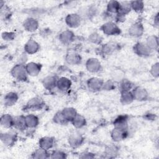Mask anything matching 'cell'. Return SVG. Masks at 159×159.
I'll return each instance as SVG.
<instances>
[{"instance_id": "obj_1", "label": "cell", "mask_w": 159, "mask_h": 159, "mask_svg": "<svg viewBox=\"0 0 159 159\" xmlns=\"http://www.w3.org/2000/svg\"><path fill=\"white\" fill-rule=\"evenodd\" d=\"M12 77L17 81H25L27 80V72L24 65L16 64L11 71Z\"/></svg>"}, {"instance_id": "obj_2", "label": "cell", "mask_w": 159, "mask_h": 159, "mask_svg": "<svg viewBox=\"0 0 159 159\" xmlns=\"http://www.w3.org/2000/svg\"><path fill=\"white\" fill-rule=\"evenodd\" d=\"M103 33L107 35H117L120 34V29L113 21L106 22L101 27Z\"/></svg>"}, {"instance_id": "obj_3", "label": "cell", "mask_w": 159, "mask_h": 159, "mask_svg": "<svg viewBox=\"0 0 159 159\" xmlns=\"http://www.w3.org/2000/svg\"><path fill=\"white\" fill-rule=\"evenodd\" d=\"M134 52L137 55L142 57H148L152 53V50L143 42H138L135 43L134 46Z\"/></svg>"}, {"instance_id": "obj_4", "label": "cell", "mask_w": 159, "mask_h": 159, "mask_svg": "<svg viewBox=\"0 0 159 159\" xmlns=\"http://www.w3.org/2000/svg\"><path fill=\"white\" fill-rule=\"evenodd\" d=\"M82 18L78 13L68 14L65 17V23L70 28H76L81 23Z\"/></svg>"}, {"instance_id": "obj_5", "label": "cell", "mask_w": 159, "mask_h": 159, "mask_svg": "<svg viewBox=\"0 0 159 159\" xmlns=\"http://www.w3.org/2000/svg\"><path fill=\"white\" fill-rule=\"evenodd\" d=\"M134 100L139 101H143L148 99L149 94L148 91L143 88L140 86H137L134 88L132 91Z\"/></svg>"}, {"instance_id": "obj_6", "label": "cell", "mask_w": 159, "mask_h": 159, "mask_svg": "<svg viewBox=\"0 0 159 159\" xmlns=\"http://www.w3.org/2000/svg\"><path fill=\"white\" fill-rule=\"evenodd\" d=\"M16 139V133L12 130L1 134V140L6 146L11 147L15 143Z\"/></svg>"}, {"instance_id": "obj_7", "label": "cell", "mask_w": 159, "mask_h": 159, "mask_svg": "<svg viewBox=\"0 0 159 159\" xmlns=\"http://www.w3.org/2000/svg\"><path fill=\"white\" fill-rule=\"evenodd\" d=\"M144 32L143 25L140 22H137L133 24L129 29V34L135 38L141 37Z\"/></svg>"}, {"instance_id": "obj_8", "label": "cell", "mask_w": 159, "mask_h": 159, "mask_svg": "<svg viewBox=\"0 0 159 159\" xmlns=\"http://www.w3.org/2000/svg\"><path fill=\"white\" fill-rule=\"evenodd\" d=\"M104 81L98 77H93L89 79L87 81L88 88L93 91H98L102 89Z\"/></svg>"}, {"instance_id": "obj_9", "label": "cell", "mask_w": 159, "mask_h": 159, "mask_svg": "<svg viewBox=\"0 0 159 159\" xmlns=\"http://www.w3.org/2000/svg\"><path fill=\"white\" fill-rule=\"evenodd\" d=\"M86 68L91 73H97L101 70V64L98 59L91 58L86 61Z\"/></svg>"}, {"instance_id": "obj_10", "label": "cell", "mask_w": 159, "mask_h": 159, "mask_svg": "<svg viewBox=\"0 0 159 159\" xmlns=\"http://www.w3.org/2000/svg\"><path fill=\"white\" fill-rule=\"evenodd\" d=\"M129 123V119L126 116H120L114 120V128L127 132Z\"/></svg>"}, {"instance_id": "obj_11", "label": "cell", "mask_w": 159, "mask_h": 159, "mask_svg": "<svg viewBox=\"0 0 159 159\" xmlns=\"http://www.w3.org/2000/svg\"><path fill=\"white\" fill-rule=\"evenodd\" d=\"M28 75L31 76H37L41 71V65L36 62H29L25 65Z\"/></svg>"}, {"instance_id": "obj_12", "label": "cell", "mask_w": 159, "mask_h": 159, "mask_svg": "<svg viewBox=\"0 0 159 159\" xmlns=\"http://www.w3.org/2000/svg\"><path fill=\"white\" fill-rule=\"evenodd\" d=\"M23 27L27 31L33 32L37 30L39 27V22L35 18L29 17L25 19L24 21Z\"/></svg>"}, {"instance_id": "obj_13", "label": "cell", "mask_w": 159, "mask_h": 159, "mask_svg": "<svg viewBox=\"0 0 159 159\" xmlns=\"http://www.w3.org/2000/svg\"><path fill=\"white\" fill-rule=\"evenodd\" d=\"M44 102L39 97H34L30 99L26 104V107L30 110H39L43 107Z\"/></svg>"}, {"instance_id": "obj_14", "label": "cell", "mask_w": 159, "mask_h": 159, "mask_svg": "<svg viewBox=\"0 0 159 159\" xmlns=\"http://www.w3.org/2000/svg\"><path fill=\"white\" fill-rule=\"evenodd\" d=\"M40 49L39 44L34 40H29L24 45L25 53L29 55H32L37 52Z\"/></svg>"}, {"instance_id": "obj_15", "label": "cell", "mask_w": 159, "mask_h": 159, "mask_svg": "<svg viewBox=\"0 0 159 159\" xmlns=\"http://www.w3.org/2000/svg\"><path fill=\"white\" fill-rule=\"evenodd\" d=\"M71 86V81L66 77H61L57 80V87L61 92H67Z\"/></svg>"}, {"instance_id": "obj_16", "label": "cell", "mask_w": 159, "mask_h": 159, "mask_svg": "<svg viewBox=\"0 0 159 159\" xmlns=\"http://www.w3.org/2000/svg\"><path fill=\"white\" fill-rule=\"evenodd\" d=\"M75 39V34L70 30H65L59 35V40L63 45L70 44Z\"/></svg>"}, {"instance_id": "obj_17", "label": "cell", "mask_w": 159, "mask_h": 159, "mask_svg": "<svg viewBox=\"0 0 159 159\" xmlns=\"http://www.w3.org/2000/svg\"><path fill=\"white\" fill-rule=\"evenodd\" d=\"M83 142V137L78 132L71 134L68 138V143L73 148L78 147L81 145Z\"/></svg>"}, {"instance_id": "obj_18", "label": "cell", "mask_w": 159, "mask_h": 159, "mask_svg": "<svg viewBox=\"0 0 159 159\" xmlns=\"http://www.w3.org/2000/svg\"><path fill=\"white\" fill-rule=\"evenodd\" d=\"M18 95L15 92H9L6 94L3 98L4 104L6 106H12L14 105L18 100Z\"/></svg>"}, {"instance_id": "obj_19", "label": "cell", "mask_w": 159, "mask_h": 159, "mask_svg": "<svg viewBox=\"0 0 159 159\" xmlns=\"http://www.w3.org/2000/svg\"><path fill=\"white\" fill-rule=\"evenodd\" d=\"M127 135H128V132L127 131L122 130L114 127L111 133V136L112 139L114 142H117L123 140L124 139L126 138Z\"/></svg>"}, {"instance_id": "obj_20", "label": "cell", "mask_w": 159, "mask_h": 159, "mask_svg": "<svg viewBox=\"0 0 159 159\" xmlns=\"http://www.w3.org/2000/svg\"><path fill=\"white\" fill-rule=\"evenodd\" d=\"M57 80L55 76H48L43 79L42 84L45 88L48 90H52L57 87Z\"/></svg>"}, {"instance_id": "obj_21", "label": "cell", "mask_w": 159, "mask_h": 159, "mask_svg": "<svg viewBox=\"0 0 159 159\" xmlns=\"http://www.w3.org/2000/svg\"><path fill=\"white\" fill-rule=\"evenodd\" d=\"M0 124L4 129L12 128L14 125V117L11 116L9 114H4L1 117Z\"/></svg>"}, {"instance_id": "obj_22", "label": "cell", "mask_w": 159, "mask_h": 159, "mask_svg": "<svg viewBox=\"0 0 159 159\" xmlns=\"http://www.w3.org/2000/svg\"><path fill=\"white\" fill-rule=\"evenodd\" d=\"M39 147L48 150L53 147L54 139L51 137H43L39 140Z\"/></svg>"}, {"instance_id": "obj_23", "label": "cell", "mask_w": 159, "mask_h": 159, "mask_svg": "<svg viewBox=\"0 0 159 159\" xmlns=\"http://www.w3.org/2000/svg\"><path fill=\"white\" fill-rule=\"evenodd\" d=\"M25 122L27 128L30 129L35 128L39 123V118L34 114H28L25 116Z\"/></svg>"}, {"instance_id": "obj_24", "label": "cell", "mask_w": 159, "mask_h": 159, "mask_svg": "<svg viewBox=\"0 0 159 159\" xmlns=\"http://www.w3.org/2000/svg\"><path fill=\"white\" fill-rule=\"evenodd\" d=\"M118 48L119 45L117 43L115 42H108L102 46L101 51L104 55H109L117 50Z\"/></svg>"}, {"instance_id": "obj_25", "label": "cell", "mask_w": 159, "mask_h": 159, "mask_svg": "<svg viewBox=\"0 0 159 159\" xmlns=\"http://www.w3.org/2000/svg\"><path fill=\"white\" fill-rule=\"evenodd\" d=\"M61 113L65 119L69 122H71L73 118L78 114L76 110L71 107H68L64 108L61 111Z\"/></svg>"}, {"instance_id": "obj_26", "label": "cell", "mask_w": 159, "mask_h": 159, "mask_svg": "<svg viewBox=\"0 0 159 159\" xmlns=\"http://www.w3.org/2000/svg\"><path fill=\"white\" fill-rule=\"evenodd\" d=\"M13 127L19 130H23L27 129V126L25 122V116H18L14 117Z\"/></svg>"}, {"instance_id": "obj_27", "label": "cell", "mask_w": 159, "mask_h": 159, "mask_svg": "<svg viewBox=\"0 0 159 159\" xmlns=\"http://www.w3.org/2000/svg\"><path fill=\"white\" fill-rule=\"evenodd\" d=\"M66 61L68 64L71 65H76L81 63V57L76 53L73 52L67 54L66 56Z\"/></svg>"}, {"instance_id": "obj_28", "label": "cell", "mask_w": 159, "mask_h": 159, "mask_svg": "<svg viewBox=\"0 0 159 159\" xmlns=\"http://www.w3.org/2000/svg\"><path fill=\"white\" fill-rule=\"evenodd\" d=\"M134 101V98L132 93L130 91H122L120 97V101L123 105H128L132 103Z\"/></svg>"}, {"instance_id": "obj_29", "label": "cell", "mask_w": 159, "mask_h": 159, "mask_svg": "<svg viewBox=\"0 0 159 159\" xmlns=\"http://www.w3.org/2000/svg\"><path fill=\"white\" fill-rule=\"evenodd\" d=\"M76 129H81L86 125V120L81 115L77 114L71 122Z\"/></svg>"}, {"instance_id": "obj_30", "label": "cell", "mask_w": 159, "mask_h": 159, "mask_svg": "<svg viewBox=\"0 0 159 159\" xmlns=\"http://www.w3.org/2000/svg\"><path fill=\"white\" fill-rule=\"evenodd\" d=\"M145 44L152 51L157 50L158 48V39L155 35H150L147 38Z\"/></svg>"}, {"instance_id": "obj_31", "label": "cell", "mask_w": 159, "mask_h": 159, "mask_svg": "<svg viewBox=\"0 0 159 159\" xmlns=\"http://www.w3.org/2000/svg\"><path fill=\"white\" fill-rule=\"evenodd\" d=\"M120 2L117 1H110L107 4L106 11L111 14H117L119 10Z\"/></svg>"}, {"instance_id": "obj_32", "label": "cell", "mask_w": 159, "mask_h": 159, "mask_svg": "<svg viewBox=\"0 0 159 159\" xmlns=\"http://www.w3.org/2000/svg\"><path fill=\"white\" fill-rule=\"evenodd\" d=\"M132 10L130 6V2L128 1L120 2L119 10L117 14H120L121 16H125Z\"/></svg>"}, {"instance_id": "obj_33", "label": "cell", "mask_w": 159, "mask_h": 159, "mask_svg": "<svg viewBox=\"0 0 159 159\" xmlns=\"http://www.w3.org/2000/svg\"><path fill=\"white\" fill-rule=\"evenodd\" d=\"M32 157L34 158H47L50 157V155L48 150L39 147L32 154Z\"/></svg>"}, {"instance_id": "obj_34", "label": "cell", "mask_w": 159, "mask_h": 159, "mask_svg": "<svg viewBox=\"0 0 159 159\" xmlns=\"http://www.w3.org/2000/svg\"><path fill=\"white\" fill-rule=\"evenodd\" d=\"M134 88L133 83L125 79H123L120 83V91H130Z\"/></svg>"}, {"instance_id": "obj_35", "label": "cell", "mask_w": 159, "mask_h": 159, "mask_svg": "<svg viewBox=\"0 0 159 159\" xmlns=\"http://www.w3.org/2000/svg\"><path fill=\"white\" fill-rule=\"evenodd\" d=\"M131 9L135 12L140 13L143 11L144 8V3L142 1H130Z\"/></svg>"}, {"instance_id": "obj_36", "label": "cell", "mask_w": 159, "mask_h": 159, "mask_svg": "<svg viewBox=\"0 0 159 159\" xmlns=\"http://www.w3.org/2000/svg\"><path fill=\"white\" fill-rule=\"evenodd\" d=\"M53 120L55 123L57 124H60V125H64L68 122L65 119L64 116H63L62 113L61 111L57 112L53 116Z\"/></svg>"}, {"instance_id": "obj_37", "label": "cell", "mask_w": 159, "mask_h": 159, "mask_svg": "<svg viewBox=\"0 0 159 159\" xmlns=\"http://www.w3.org/2000/svg\"><path fill=\"white\" fill-rule=\"evenodd\" d=\"M89 41H90L93 43L99 44L102 41V37L97 32H93L89 36Z\"/></svg>"}, {"instance_id": "obj_38", "label": "cell", "mask_w": 159, "mask_h": 159, "mask_svg": "<svg viewBox=\"0 0 159 159\" xmlns=\"http://www.w3.org/2000/svg\"><path fill=\"white\" fill-rule=\"evenodd\" d=\"M118 150L116 147L111 145L108 147L106 150V155L107 158H113L117 154Z\"/></svg>"}, {"instance_id": "obj_39", "label": "cell", "mask_w": 159, "mask_h": 159, "mask_svg": "<svg viewBox=\"0 0 159 159\" xmlns=\"http://www.w3.org/2000/svg\"><path fill=\"white\" fill-rule=\"evenodd\" d=\"M50 157L52 158H66V154L61 150H56L52 152Z\"/></svg>"}, {"instance_id": "obj_40", "label": "cell", "mask_w": 159, "mask_h": 159, "mask_svg": "<svg viewBox=\"0 0 159 159\" xmlns=\"http://www.w3.org/2000/svg\"><path fill=\"white\" fill-rule=\"evenodd\" d=\"M114 88H115V86L114 84V83L112 81H104L102 89L105 90V91H111Z\"/></svg>"}, {"instance_id": "obj_41", "label": "cell", "mask_w": 159, "mask_h": 159, "mask_svg": "<svg viewBox=\"0 0 159 159\" xmlns=\"http://www.w3.org/2000/svg\"><path fill=\"white\" fill-rule=\"evenodd\" d=\"M152 75L155 78L158 77L159 75V63L158 62L154 63L150 69Z\"/></svg>"}, {"instance_id": "obj_42", "label": "cell", "mask_w": 159, "mask_h": 159, "mask_svg": "<svg viewBox=\"0 0 159 159\" xmlns=\"http://www.w3.org/2000/svg\"><path fill=\"white\" fill-rule=\"evenodd\" d=\"M2 38L5 41H11L14 39L15 35L12 32H4L1 34Z\"/></svg>"}, {"instance_id": "obj_43", "label": "cell", "mask_w": 159, "mask_h": 159, "mask_svg": "<svg viewBox=\"0 0 159 159\" xmlns=\"http://www.w3.org/2000/svg\"><path fill=\"white\" fill-rule=\"evenodd\" d=\"M26 55H27L26 53L21 54V55L18 58V63H17V64L24 65L26 64V61H27V57Z\"/></svg>"}, {"instance_id": "obj_44", "label": "cell", "mask_w": 159, "mask_h": 159, "mask_svg": "<svg viewBox=\"0 0 159 159\" xmlns=\"http://www.w3.org/2000/svg\"><path fill=\"white\" fill-rule=\"evenodd\" d=\"M80 157L82 158H94V156L91 153H85L81 154V155Z\"/></svg>"}, {"instance_id": "obj_45", "label": "cell", "mask_w": 159, "mask_h": 159, "mask_svg": "<svg viewBox=\"0 0 159 159\" xmlns=\"http://www.w3.org/2000/svg\"><path fill=\"white\" fill-rule=\"evenodd\" d=\"M155 117H153V115L152 114H148L146 115V119L147 120H153Z\"/></svg>"}, {"instance_id": "obj_46", "label": "cell", "mask_w": 159, "mask_h": 159, "mask_svg": "<svg viewBox=\"0 0 159 159\" xmlns=\"http://www.w3.org/2000/svg\"><path fill=\"white\" fill-rule=\"evenodd\" d=\"M158 14L157 13V14H156V16H155V17L154 18V23H155V24L156 25H158Z\"/></svg>"}]
</instances>
